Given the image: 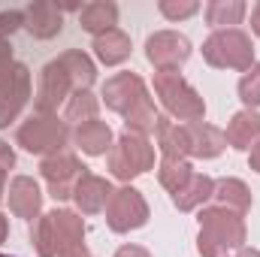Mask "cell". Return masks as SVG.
I'll return each instance as SVG.
<instances>
[{
    "label": "cell",
    "mask_w": 260,
    "mask_h": 257,
    "mask_svg": "<svg viewBox=\"0 0 260 257\" xmlns=\"http://www.w3.org/2000/svg\"><path fill=\"white\" fill-rule=\"evenodd\" d=\"M0 257H9V254H0Z\"/></svg>",
    "instance_id": "74e56055"
},
{
    "label": "cell",
    "mask_w": 260,
    "mask_h": 257,
    "mask_svg": "<svg viewBox=\"0 0 260 257\" xmlns=\"http://www.w3.org/2000/svg\"><path fill=\"white\" fill-rule=\"evenodd\" d=\"M203 61L215 70H251L254 67V43L245 30L239 27H227V30H215L206 43H203Z\"/></svg>",
    "instance_id": "8992f818"
},
{
    "label": "cell",
    "mask_w": 260,
    "mask_h": 257,
    "mask_svg": "<svg viewBox=\"0 0 260 257\" xmlns=\"http://www.w3.org/2000/svg\"><path fill=\"white\" fill-rule=\"evenodd\" d=\"M12 49H9V43H0V91L6 88V82H9V76H12Z\"/></svg>",
    "instance_id": "f546056e"
},
{
    "label": "cell",
    "mask_w": 260,
    "mask_h": 257,
    "mask_svg": "<svg viewBox=\"0 0 260 257\" xmlns=\"http://www.w3.org/2000/svg\"><path fill=\"white\" fill-rule=\"evenodd\" d=\"M97 112H100V100L91 94V91H76L70 100H67V112L64 118L70 124H85V121H97Z\"/></svg>",
    "instance_id": "484cf974"
},
{
    "label": "cell",
    "mask_w": 260,
    "mask_h": 257,
    "mask_svg": "<svg viewBox=\"0 0 260 257\" xmlns=\"http://www.w3.org/2000/svg\"><path fill=\"white\" fill-rule=\"evenodd\" d=\"M191 176H194V167L188 164V160H176V157H164L160 160V167H157V182L173 194H179L188 182H191Z\"/></svg>",
    "instance_id": "d4e9b609"
},
{
    "label": "cell",
    "mask_w": 260,
    "mask_h": 257,
    "mask_svg": "<svg viewBox=\"0 0 260 257\" xmlns=\"http://www.w3.org/2000/svg\"><path fill=\"white\" fill-rule=\"evenodd\" d=\"M248 167H251L254 173H260V142L251 148V154H248Z\"/></svg>",
    "instance_id": "d6a6232c"
},
{
    "label": "cell",
    "mask_w": 260,
    "mask_h": 257,
    "mask_svg": "<svg viewBox=\"0 0 260 257\" xmlns=\"http://www.w3.org/2000/svg\"><path fill=\"white\" fill-rule=\"evenodd\" d=\"M251 30H254V34L260 37V3L254 6V9H251Z\"/></svg>",
    "instance_id": "836d02e7"
},
{
    "label": "cell",
    "mask_w": 260,
    "mask_h": 257,
    "mask_svg": "<svg viewBox=\"0 0 260 257\" xmlns=\"http://www.w3.org/2000/svg\"><path fill=\"white\" fill-rule=\"evenodd\" d=\"M239 248H245V218L224 206L200 209V257H233Z\"/></svg>",
    "instance_id": "277c9868"
},
{
    "label": "cell",
    "mask_w": 260,
    "mask_h": 257,
    "mask_svg": "<svg viewBox=\"0 0 260 257\" xmlns=\"http://www.w3.org/2000/svg\"><path fill=\"white\" fill-rule=\"evenodd\" d=\"M185 127H188V142H191V157L212 160V157H218V154L227 148L224 130L212 127V124H203V121L185 124Z\"/></svg>",
    "instance_id": "ac0fdd59"
},
{
    "label": "cell",
    "mask_w": 260,
    "mask_h": 257,
    "mask_svg": "<svg viewBox=\"0 0 260 257\" xmlns=\"http://www.w3.org/2000/svg\"><path fill=\"white\" fill-rule=\"evenodd\" d=\"M15 167V151L9 148V142L0 139V173H9Z\"/></svg>",
    "instance_id": "4dcf8cb0"
},
{
    "label": "cell",
    "mask_w": 260,
    "mask_h": 257,
    "mask_svg": "<svg viewBox=\"0 0 260 257\" xmlns=\"http://www.w3.org/2000/svg\"><path fill=\"white\" fill-rule=\"evenodd\" d=\"M154 94L160 97L164 109L173 118H179L182 124L203 121V115H206V103H203L200 91L176 70L173 73H154Z\"/></svg>",
    "instance_id": "5b68a950"
},
{
    "label": "cell",
    "mask_w": 260,
    "mask_h": 257,
    "mask_svg": "<svg viewBox=\"0 0 260 257\" xmlns=\"http://www.w3.org/2000/svg\"><path fill=\"white\" fill-rule=\"evenodd\" d=\"M3 188H6V173H0V200H3Z\"/></svg>",
    "instance_id": "8d00e7d4"
},
{
    "label": "cell",
    "mask_w": 260,
    "mask_h": 257,
    "mask_svg": "<svg viewBox=\"0 0 260 257\" xmlns=\"http://www.w3.org/2000/svg\"><path fill=\"white\" fill-rule=\"evenodd\" d=\"M30 245L40 257H88L85 221L73 209H52L34 221Z\"/></svg>",
    "instance_id": "3957f363"
},
{
    "label": "cell",
    "mask_w": 260,
    "mask_h": 257,
    "mask_svg": "<svg viewBox=\"0 0 260 257\" xmlns=\"http://www.w3.org/2000/svg\"><path fill=\"white\" fill-rule=\"evenodd\" d=\"M79 24L82 30H88L91 37H100L106 30H115L118 24V6L112 0H94V3H85L82 12H79Z\"/></svg>",
    "instance_id": "ffe728a7"
},
{
    "label": "cell",
    "mask_w": 260,
    "mask_h": 257,
    "mask_svg": "<svg viewBox=\"0 0 260 257\" xmlns=\"http://www.w3.org/2000/svg\"><path fill=\"white\" fill-rule=\"evenodd\" d=\"M233 257H260V251H257V248H239Z\"/></svg>",
    "instance_id": "d590c367"
},
{
    "label": "cell",
    "mask_w": 260,
    "mask_h": 257,
    "mask_svg": "<svg viewBox=\"0 0 260 257\" xmlns=\"http://www.w3.org/2000/svg\"><path fill=\"white\" fill-rule=\"evenodd\" d=\"M148 170H154V145L148 142V136L124 130L109 148V173L121 182H130Z\"/></svg>",
    "instance_id": "52a82bcc"
},
{
    "label": "cell",
    "mask_w": 260,
    "mask_h": 257,
    "mask_svg": "<svg viewBox=\"0 0 260 257\" xmlns=\"http://www.w3.org/2000/svg\"><path fill=\"white\" fill-rule=\"evenodd\" d=\"M212 197H215V206H224V209H230L242 218L251 209V191L242 179H218Z\"/></svg>",
    "instance_id": "7402d4cb"
},
{
    "label": "cell",
    "mask_w": 260,
    "mask_h": 257,
    "mask_svg": "<svg viewBox=\"0 0 260 257\" xmlns=\"http://www.w3.org/2000/svg\"><path fill=\"white\" fill-rule=\"evenodd\" d=\"M157 9H160V15L170 18V21H185V18H191V15L200 12V3H197V0H160Z\"/></svg>",
    "instance_id": "83f0119b"
},
{
    "label": "cell",
    "mask_w": 260,
    "mask_h": 257,
    "mask_svg": "<svg viewBox=\"0 0 260 257\" xmlns=\"http://www.w3.org/2000/svg\"><path fill=\"white\" fill-rule=\"evenodd\" d=\"M245 9L248 6L242 0H209L206 3V21L212 27H218V30H227V27H233V24L242 21Z\"/></svg>",
    "instance_id": "cb8c5ba5"
},
{
    "label": "cell",
    "mask_w": 260,
    "mask_h": 257,
    "mask_svg": "<svg viewBox=\"0 0 260 257\" xmlns=\"http://www.w3.org/2000/svg\"><path fill=\"white\" fill-rule=\"evenodd\" d=\"M103 103L118 112L124 118V130H133V133H154L157 127V109H154V100L145 88V82L136 76V73H115L103 82Z\"/></svg>",
    "instance_id": "7a4b0ae2"
},
{
    "label": "cell",
    "mask_w": 260,
    "mask_h": 257,
    "mask_svg": "<svg viewBox=\"0 0 260 257\" xmlns=\"http://www.w3.org/2000/svg\"><path fill=\"white\" fill-rule=\"evenodd\" d=\"M157 148L164 157H176V160H188L191 157V142H188V127L173 121V118H157Z\"/></svg>",
    "instance_id": "e0dca14e"
},
{
    "label": "cell",
    "mask_w": 260,
    "mask_h": 257,
    "mask_svg": "<svg viewBox=\"0 0 260 257\" xmlns=\"http://www.w3.org/2000/svg\"><path fill=\"white\" fill-rule=\"evenodd\" d=\"M24 27L37 37V40H52L61 34L64 27V9L58 3H46V0H37L24 9Z\"/></svg>",
    "instance_id": "5bb4252c"
},
{
    "label": "cell",
    "mask_w": 260,
    "mask_h": 257,
    "mask_svg": "<svg viewBox=\"0 0 260 257\" xmlns=\"http://www.w3.org/2000/svg\"><path fill=\"white\" fill-rule=\"evenodd\" d=\"M40 173L49 185V194L55 200H70L76 182L82 179V173H88V167L73 154V151H58L52 157H43L40 164Z\"/></svg>",
    "instance_id": "8fae6325"
},
{
    "label": "cell",
    "mask_w": 260,
    "mask_h": 257,
    "mask_svg": "<svg viewBox=\"0 0 260 257\" xmlns=\"http://www.w3.org/2000/svg\"><path fill=\"white\" fill-rule=\"evenodd\" d=\"M6 236H9V221H6V215H0V245L6 242Z\"/></svg>",
    "instance_id": "e575fe53"
},
{
    "label": "cell",
    "mask_w": 260,
    "mask_h": 257,
    "mask_svg": "<svg viewBox=\"0 0 260 257\" xmlns=\"http://www.w3.org/2000/svg\"><path fill=\"white\" fill-rule=\"evenodd\" d=\"M212 194H215V179L212 176H203V173H194L191 182L182 191L173 194V203H176L179 212H194L206 200H212Z\"/></svg>",
    "instance_id": "603a6c76"
},
{
    "label": "cell",
    "mask_w": 260,
    "mask_h": 257,
    "mask_svg": "<svg viewBox=\"0 0 260 257\" xmlns=\"http://www.w3.org/2000/svg\"><path fill=\"white\" fill-rule=\"evenodd\" d=\"M73 142H76V148H82L85 154H91V157H100V154H106L109 148H112V127L106 124V121H85V124H79V127L73 130Z\"/></svg>",
    "instance_id": "d6986e66"
},
{
    "label": "cell",
    "mask_w": 260,
    "mask_h": 257,
    "mask_svg": "<svg viewBox=\"0 0 260 257\" xmlns=\"http://www.w3.org/2000/svg\"><path fill=\"white\" fill-rule=\"evenodd\" d=\"M239 100L245 103V109H257L260 106V64L245 70V76L239 79Z\"/></svg>",
    "instance_id": "4316f807"
},
{
    "label": "cell",
    "mask_w": 260,
    "mask_h": 257,
    "mask_svg": "<svg viewBox=\"0 0 260 257\" xmlns=\"http://www.w3.org/2000/svg\"><path fill=\"white\" fill-rule=\"evenodd\" d=\"M27 97H30V70L27 64L15 61L6 88L0 91V127H9L21 115V109L27 106Z\"/></svg>",
    "instance_id": "7c38bea8"
},
{
    "label": "cell",
    "mask_w": 260,
    "mask_h": 257,
    "mask_svg": "<svg viewBox=\"0 0 260 257\" xmlns=\"http://www.w3.org/2000/svg\"><path fill=\"white\" fill-rule=\"evenodd\" d=\"M18 27H24V9H3L0 12V43H6Z\"/></svg>",
    "instance_id": "f1b7e54d"
},
{
    "label": "cell",
    "mask_w": 260,
    "mask_h": 257,
    "mask_svg": "<svg viewBox=\"0 0 260 257\" xmlns=\"http://www.w3.org/2000/svg\"><path fill=\"white\" fill-rule=\"evenodd\" d=\"M9 209L15 218L37 221L43 212V191L30 176H15L9 182Z\"/></svg>",
    "instance_id": "4fadbf2b"
},
{
    "label": "cell",
    "mask_w": 260,
    "mask_h": 257,
    "mask_svg": "<svg viewBox=\"0 0 260 257\" xmlns=\"http://www.w3.org/2000/svg\"><path fill=\"white\" fill-rule=\"evenodd\" d=\"M112 191H115V188H112L103 176L82 173V179H79L76 188H73V200H76L79 212H85V215H97V212L106 209V203H109Z\"/></svg>",
    "instance_id": "9a60e30c"
},
{
    "label": "cell",
    "mask_w": 260,
    "mask_h": 257,
    "mask_svg": "<svg viewBox=\"0 0 260 257\" xmlns=\"http://www.w3.org/2000/svg\"><path fill=\"white\" fill-rule=\"evenodd\" d=\"M145 221H148V203H145V197L136 188H130V185L115 188L112 197H109V203H106V224H109V230L130 233V230L145 227Z\"/></svg>",
    "instance_id": "9c48e42d"
},
{
    "label": "cell",
    "mask_w": 260,
    "mask_h": 257,
    "mask_svg": "<svg viewBox=\"0 0 260 257\" xmlns=\"http://www.w3.org/2000/svg\"><path fill=\"white\" fill-rule=\"evenodd\" d=\"M115 257H151L142 245H121L118 251H115Z\"/></svg>",
    "instance_id": "1f68e13d"
},
{
    "label": "cell",
    "mask_w": 260,
    "mask_h": 257,
    "mask_svg": "<svg viewBox=\"0 0 260 257\" xmlns=\"http://www.w3.org/2000/svg\"><path fill=\"white\" fill-rule=\"evenodd\" d=\"M94 55H97V61L106 67H115V64H124L130 58V37L124 30H106V34H100V37H94Z\"/></svg>",
    "instance_id": "44dd1931"
},
{
    "label": "cell",
    "mask_w": 260,
    "mask_h": 257,
    "mask_svg": "<svg viewBox=\"0 0 260 257\" xmlns=\"http://www.w3.org/2000/svg\"><path fill=\"white\" fill-rule=\"evenodd\" d=\"M15 142L30 151V154H43V157H52L58 151H67V142H70V127L67 121H61L58 115H30L18 133H15Z\"/></svg>",
    "instance_id": "ba28073f"
},
{
    "label": "cell",
    "mask_w": 260,
    "mask_h": 257,
    "mask_svg": "<svg viewBox=\"0 0 260 257\" xmlns=\"http://www.w3.org/2000/svg\"><path fill=\"white\" fill-rule=\"evenodd\" d=\"M227 145H233L236 151H251L260 142V112L257 109H242L230 118V124L224 130Z\"/></svg>",
    "instance_id": "2e32d148"
},
{
    "label": "cell",
    "mask_w": 260,
    "mask_h": 257,
    "mask_svg": "<svg viewBox=\"0 0 260 257\" xmlns=\"http://www.w3.org/2000/svg\"><path fill=\"white\" fill-rule=\"evenodd\" d=\"M97 79L94 61L82 49H70L61 58L49 61L40 73V91H37V115H55L58 106L67 103L76 91H91Z\"/></svg>",
    "instance_id": "6da1fadb"
},
{
    "label": "cell",
    "mask_w": 260,
    "mask_h": 257,
    "mask_svg": "<svg viewBox=\"0 0 260 257\" xmlns=\"http://www.w3.org/2000/svg\"><path fill=\"white\" fill-rule=\"evenodd\" d=\"M194 46L179 30H157L145 40V58L154 64L157 73H173L191 58Z\"/></svg>",
    "instance_id": "30bf717a"
}]
</instances>
